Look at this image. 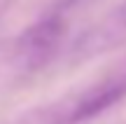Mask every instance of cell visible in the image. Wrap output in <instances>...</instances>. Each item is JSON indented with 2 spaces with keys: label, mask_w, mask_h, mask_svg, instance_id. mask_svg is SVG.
<instances>
[{
  "label": "cell",
  "mask_w": 126,
  "mask_h": 124,
  "mask_svg": "<svg viewBox=\"0 0 126 124\" xmlns=\"http://www.w3.org/2000/svg\"><path fill=\"white\" fill-rule=\"evenodd\" d=\"M126 98V66L94 80L91 84L68 94L45 108L40 115L42 124H84Z\"/></svg>",
  "instance_id": "obj_1"
},
{
  "label": "cell",
  "mask_w": 126,
  "mask_h": 124,
  "mask_svg": "<svg viewBox=\"0 0 126 124\" xmlns=\"http://www.w3.org/2000/svg\"><path fill=\"white\" fill-rule=\"evenodd\" d=\"M82 2L86 0H59L19 37L16 54L23 68L28 70L45 68L59 54H65L70 19Z\"/></svg>",
  "instance_id": "obj_2"
},
{
  "label": "cell",
  "mask_w": 126,
  "mask_h": 124,
  "mask_svg": "<svg viewBox=\"0 0 126 124\" xmlns=\"http://www.w3.org/2000/svg\"><path fill=\"white\" fill-rule=\"evenodd\" d=\"M124 45H126V0L112 7L108 14H103L89 28H84L77 37H72L65 47L63 59L70 63H82V61L103 56L108 52H114Z\"/></svg>",
  "instance_id": "obj_3"
}]
</instances>
